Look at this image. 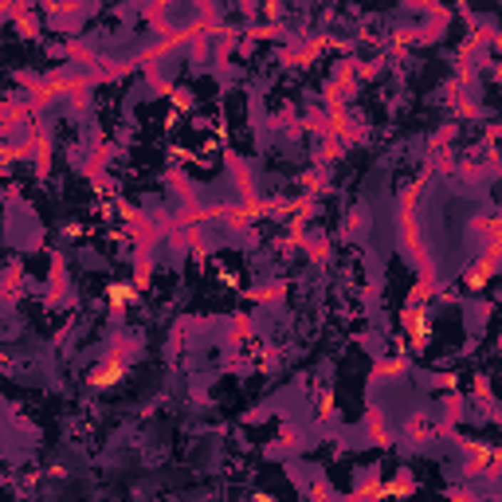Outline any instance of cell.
<instances>
[{"label":"cell","instance_id":"1","mask_svg":"<svg viewBox=\"0 0 502 502\" xmlns=\"http://www.w3.org/2000/svg\"><path fill=\"white\" fill-rule=\"evenodd\" d=\"M125 376V361L122 357H106V361H98V365L91 369V389H114L118 381Z\"/></svg>","mask_w":502,"mask_h":502},{"label":"cell","instance_id":"2","mask_svg":"<svg viewBox=\"0 0 502 502\" xmlns=\"http://www.w3.org/2000/svg\"><path fill=\"white\" fill-rule=\"evenodd\" d=\"M404 329H408V345L412 349H424V342H428V314L424 310H408V318H404Z\"/></svg>","mask_w":502,"mask_h":502},{"label":"cell","instance_id":"3","mask_svg":"<svg viewBox=\"0 0 502 502\" xmlns=\"http://www.w3.org/2000/svg\"><path fill=\"white\" fill-rule=\"evenodd\" d=\"M106 302H110V306L133 302V287H125V282H110V287H106Z\"/></svg>","mask_w":502,"mask_h":502},{"label":"cell","instance_id":"4","mask_svg":"<svg viewBox=\"0 0 502 502\" xmlns=\"http://www.w3.org/2000/svg\"><path fill=\"white\" fill-rule=\"evenodd\" d=\"M491 271H494V263H491V259H478V263H475V267H471V271H467V282H471V287H486V279H491Z\"/></svg>","mask_w":502,"mask_h":502},{"label":"cell","instance_id":"5","mask_svg":"<svg viewBox=\"0 0 502 502\" xmlns=\"http://www.w3.org/2000/svg\"><path fill=\"white\" fill-rule=\"evenodd\" d=\"M389 494H396V498H404V494H412V478H408V475H396V478H392V483H389Z\"/></svg>","mask_w":502,"mask_h":502},{"label":"cell","instance_id":"6","mask_svg":"<svg viewBox=\"0 0 502 502\" xmlns=\"http://www.w3.org/2000/svg\"><path fill=\"white\" fill-rule=\"evenodd\" d=\"M255 502H275V498H271V494H263V491H259V494H255Z\"/></svg>","mask_w":502,"mask_h":502}]
</instances>
